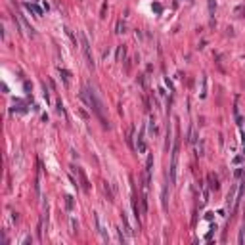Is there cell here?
Masks as SVG:
<instances>
[{"mask_svg": "<svg viewBox=\"0 0 245 245\" xmlns=\"http://www.w3.org/2000/svg\"><path fill=\"white\" fill-rule=\"evenodd\" d=\"M79 38H81V46H83V52H84V58H86L88 67H94V60H92V54H90V42H88L86 35H84V33H81Z\"/></svg>", "mask_w": 245, "mask_h": 245, "instance_id": "6da1fadb", "label": "cell"}, {"mask_svg": "<svg viewBox=\"0 0 245 245\" xmlns=\"http://www.w3.org/2000/svg\"><path fill=\"white\" fill-rule=\"evenodd\" d=\"M71 169H73V172H77V176H79V180H81V186H83V190L88 192V190H90V182H88L84 171L81 169V167H75V165H71Z\"/></svg>", "mask_w": 245, "mask_h": 245, "instance_id": "7a4b0ae2", "label": "cell"}, {"mask_svg": "<svg viewBox=\"0 0 245 245\" xmlns=\"http://www.w3.org/2000/svg\"><path fill=\"white\" fill-rule=\"evenodd\" d=\"M136 149H138V153H146V151H148V146H146V140H144V130H140V134H138Z\"/></svg>", "mask_w": 245, "mask_h": 245, "instance_id": "3957f363", "label": "cell"}, {"mask_svg": "<svg viewBox=\"0 0 245 245\" xmlns=\"http://www.w3.org/2000/svg\"><path fill=\"white\" fill-rule=\"evenodd\" d=\"M207 182H209V188H211V190H214V192L220 188V184H218V178L213 174V172H211V174H207Z\"/></svg>", "mask_w": 245, "mask_h": 245, "instance_id": "277c9868", "label": "cell"}, {"mask_svg": "<svg viewBox=\"0 0 245 245\" xmlns=\"http://www.w3.org/2000/svg\"><path fill=\"white\" fill-rule=\"evenodd\" d=\"M121 220H123V226H125V232L128 234V236H132V234H134V230L130 228L128 220H126V213H125V211H121Z\"/></svg>", "mask_w": 245, "mask_h": 245, "instance_id": "5b68a950", "label": "cell"}, {"mask_svg": "<svg viewBox=\"0 0 245 245\" xmlns=\"http://www.w3.org/2000/svg\"><path fill=\"white\" fill-rule=\"evenodd\" d=\"M236 194H237V188H236V186H232L230 192H228V195H226L228 205H234V203H236Z\"/></svg>", "mask_w": 245, "mask_h": 245, "instance_id": "8992f818", "label": "cell"}, {"mask_svg": "<svg viewBox=\"0 0 245 245\" xmlns=\"http://www.w3.org/2000/svg\"><path fill=\"white\" fill-rule=\"evenodd\" d=\"M25 8H27L29 12H33L35 15H42V8H38V6L33 4V2H25Z\"/></svg>", "mask_w": 245, "mask_h": 245, "instance_id": "52a82bcc", "label": "cell"}, {"mask_svg": "<svg viewBox=\"0 0 245 245\" xmlns=\"http://www.w3.org/2000/svg\"><path fill=\"white\" fill-rule=\"evenodd\" d=\"M102 188H103V194H105V195H107V201H113V199H115V197H113V192H111V188H109V184H107V182H105V180H103V182H102Z\"/></svg>", "mask_w": 245, "mask_h": 245, "instance_id": "ba28073f", "label": "cell"}, {"mask_svg": "<svg viewBox=\"0 0 245 245\" xmlns=\"http://www.w3.org/2000/svg\"><path fill=\"white\" fill-rule=\"evenodd\" d=\"M60 75H61V79H63V83L65 84H69V81H71V73L65 67H60Z\"/></svg>", "mask_w": 245, "mask_h": 245, "instance_id": "9c48e42d", "label": "cell"}, {"mask_svg": "<svg viewBox=\"0 0 245 245\" xmlns=\"http://www.w3.org/2000/svg\"><path fill=\"white\" fill-rule=\"evenodd\" d=\"M188 142L195 144L197 142V134H195V126H190V132H188Z\"/></svg>", "mask_w": 245, "mask_h": 245, "instance_id": "30bf717a", "label": "cell"}, {"mask_svg": "<svg viewBox=\"0 0 245 245\" xmlns=\"http://www.w3.org/2000/svg\"><path fill=\"white\" fill-rule=\"evenodd\" d=\"M125 54H126V48L123 46V44H121V46L117 48V56H115V60H117V61H121L123 58H125Z\"/></svg>", "mask_w": 245, "mask_h": 245, "instance_id": "8fae6325", "label": "cell"}, {"mask_svg": "<svg viewBox=\"0 0 245 245\" xmlns=\"http://www.w3.org/2000/svg\"><path fill=\"white\" fill-rule=\"evenodd\" d=\"M14 111H17V113H25L27 109L23 107V102H19V100H17V102L14 103Z\"/></svg>", "mask_w": 245, "mask_h": 245, "instance_id": "7c38bea8", "label": "cell"}, {"mask_svg": "<svg viewBox=\"0 0 245 245\" xmlns=\"http://www.w3.org/2000/svg\"><path fill=\"white\" fill-rule=\"evenodd\" d=\"M234 14L237 15V17H243L245 15V4H241V6H237L236 10H234Z\"/></svg>", "mask_w": 245, "mask_h": 245, "instance_id": "4fadbf2b", "label": "cell"}, {"mask_svg": "<svg viewBox=\"0 0 245 245\" xmlns=\"http://www.w3.org/2000/svg\"><path fill=\"white\" fill-rule=\"evenodd\" d=\"M73 197H71V195H65V207H67V211H71V209H73Z\"/></svg>", "mask_w": 245, "mask_h": 245, "instance_id": "5bb4252c", "label": "cell"}, {"mask_svg": "<svg viewBox=\"0 0 245 245\" xmlns=\"http://www.w3.org/2000/svg\"><path fill=\"white\" fill-rule=\"evenodd\" d=\"M115 33H117V35H121V33H125V23H123V21H117Z\"/></svg>", "mask_w": 245, "mask_h": 245, "instance_id": "9a60e30c", "label": "cell"}, {"mask_svg": "<svg viewBox=\"0 0 245 245\" xmlns=\"http://www.w3.org/2000/svg\"><path fill=\"white\" fill-rule=\"evenodd\" d=\"M207 4H209V12L214 14V10H217V2H214V0H207Z\"/></svg>", "mask_w": 245, "mask_h": 245, "instance_id": "2e32d148", "label": "cell"}, {"mask_svg": "<svg viewBox=\"0 0 245 245\" xmlns=\"http://www.w3.org/2000/svg\"><path fill=\"white\" fill-rule=\"evenodd\" d=\"M243 237H245V226H241V230H239V237H237V243H243Z\"/></svg>", "mask_w": 245, "mask_h": 245, "instance_id": "e0dca14e", "label": "cell"}, {"mask_svg": "<svg viewBox=\"0 0 245 245\" xmlns=\"http://www.w3.org/2000/svg\"><path fill=\"white\" fill-rule=\"evenodd\" d=\"M153 12H155V14H161V12H163V6L159 4V2H155V4H153Z\"/></svg>", "mask_w": 245, "mask_h": 245, "instance_id": "ac0fdd59", "label": "cell"}, {"mask_svg": "<svg viewBox=\"0 0 245 245\" xmlns=\"http://www.w3.org/2000/svg\"><path fill=\"white\" fill-rule=\"evenodd\" d=\"M71 226H73V234H77V232H79V224H77V220H75V218H71Z\"/></svg>", "mask_w": 245, "mask_h": 245, "instance_id": "d6986e66", "label": "cell"}, {"mask_svg": "<svg viewBox=\"0 0 245 245\" xmlns=\"http://www.w3.org/2000/svg\"><path fill=\"white\" fill-rule=\"evenodd\" d=\"M117 234H119V241H121V243H126V237L123 236V232H121V230H117Z\"/></svg>", "mask_w": 245, "mask_h": 245, "instance_id": "ffe728a7", "label": "cell"}, {"mask_svg": "<svg viewBox=\"0 0 245 245\" xmlns=\"http://www.w3.org/2000/svg\"><path fill=\"white\" fill-rule=\"evenodd\" d=\"M234 174H236V178H241V174H243V171H241V169H236V172H234Z\"/></svg>", "mask_w": 245, "mask_h": 245, "instance_id": "44dd1931", "label": "cell"}, {"mask_svg": "<svg viewBox=\"0 0 245 245\" xmlns=\"http://www.w3.org/2000/svg\"><path fill=\"white\" fill-rule=\"evenodd\" d=\"M27 243H33V237H31V236H27V237L23 239V245H27Z\"/></svg>", "mask_w": 245, "mask_h": 245, "instance_id": "7402d4cb", "label": "cell"}, {"mask_svg": "<svg viewBox=\"0 0 245 245\" xmlns=\"http://www.w3.org/2000/svg\"><path fill=\"white\" fill-rule=\"evenodd\" d=\"M105 10H107V4H103L102 6V15H100V17H105Z\"/></svg>", "mask_w": 245, "mask_h": 245, "instance_id": "603a6c76", "label": "cell"}, {"mask_svg": "<svg viewBox=\"0 0 245 245\" xmlns=\"http://www.w3.org/2000/svg\"><path fill=\"white\" fill-rule=\"evenodd\" d=\"M58 111H60V113H63V103H61V102H58Z\"/></svg>", "mask_w": 245, "mask_h": 245, "instance_id": "cb8c5ba5", "label": "cell"}, {"mask_svg": "<svg viewBox=\"0 0 245 245\" xmlns=\"http://www.w3.org/2000/svg\"><path fill=\"white\" fill-rule=\"evenodd\" d=\"M138 84H140V86H144V77H142V75L138 77Z\"/></svg>", "mask_w": 245, "mask_h": 245, "instance_id": "d4e9b609", "label": "cell"}, {"mask_svg": "<svg viewBox=\"0 0 245 245\" xmlns=\"http://www.w3.org/2000/svg\"><path fill=\"white\" fill-rule=\"evenodd\" d=\"M35 2H37V0H35Z\"/></svg>", "mask_w": 245, "mask_h": 245, "instance_id": "484cf974", "label": "cell"}]
</instances>
